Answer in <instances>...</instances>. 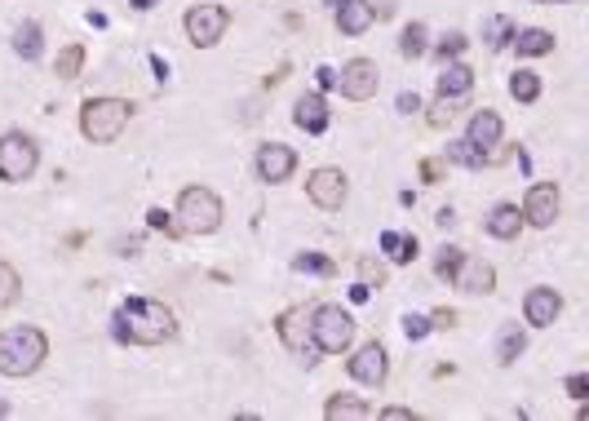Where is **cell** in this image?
<instances>
[{"instance_id":"9","label":"cell","mask_w":589,"mask_h":421,"mask_svg":"<svg viewBox=\"0 0 589 421\" xmlns=\"http://www.w3.org/2000/svg\"><path fill=\"white\" fill-rule=\"evenodd\" d=\"M337 89H341V98H350V102L377 98V89H381L377 63H372V58H350V63L337 71Z\"/></svg>"},{"instance_id":"4","label":"cell","mask_w":589,"mask_h":421,"mask_svg":"<svg viewBox=\"0 0 589 421\" xmlns=\"http://www.w3.org/2000/svg\"><path fill=\"white\" fill-rule=\"evenodd\" d=\"M310 342H315L319 355L350 351V342H355V315L341 311V306H333V302L310 306Z\"/></svg>"},{"instance_id":"36","label":"cell","mask_w":589,"mask_h":421,"mask_svg":"<svg viewBox=\"0 0 589 421\" xmlns=\"http://www.w3.org/2000/svg\"><path fill=\"white\" fill-rule=\"evenodd\" d=\"M465 45H470V40H465L461 32H448V36L439 40V45H434V54H439L443 63H448V58H461V54H465Z\"/></svg>"},{"instance_id":"25","label":"cell","mask_w":589,"mask_h":421,"mask_svg":"<svg viewBox=\"0 0 589 421\" xmlns=\"http://www.w3.org/2000/svg\"><path fill=\"white\" fill-rule=\"evenodd\" d=\"M461 262H465V249H457V244H443L439 253H434V275L439 280H457V271H461Z\"/></svg>"},{"instance_id":"11","label":"cell","mask_w":589,"mask_h":421,"mask_svg":"<svg viewBox=\"0 0 589 421\" xmlns=\"http://www.w3.org/2000/svg\"><path fill=\"white\" fill-rule=\"evenodd\" d=\"M306 195H310V204L315 209H324V213H333V209H341L346 204V195H350V182H346V173L341 169H315L306 178Z\"/></svg>"},{"instance_id":"19","label":"cell","mask_w":589,"mask_h":421,"mask_svg":"<svg viewBox=\"0 0 589 421\" xmlns=\"http://www.w3.org/2000/svg\"><path fill=\"white\" fill-rule=\"evenodd\" d=\"M483 227H488V235H496V240H519V231H523L519 204H496L488 218H483Z\"/></svg>"},{"instance_id":"34","label":"cell","mask_w":589,"mask_h":421,"mask_svg":"<svg viewBox=\"0 0 589 421\" xmlns=\"http://www.w3.org/2000/svg\"><path fill=\"white\" fill-rule=\"evenodd\" d=\"M457 102L461 98H439L430 107V129H448L452 125V116H457Z\"/></svg>"},{"instance_id":"33","label":"cell","mask_w":589,"mask_h":421,"mask_svg":"<svg viewBox=\"0 0 589 421\" xmlns=\"http://www.w3.org/2000/svg\"><path fill=\"white\" fill-rule=\"evenodd\" d=\"M18 289H23L18 271H14L9 262H0V306H14V302H18Z\"/></svg>"},{"instance_id":"47","label":"cell","mask_w":589,"mask_h":421,"mask_svg":"<svg viewBox=\"0 0 589 421\" xmlns=\"http://www.w3.org/2000/svg\"><path fill=\"white\" fill-rule=\"evenodd\" d=\"M554 5H558V0H554Z\"/></svg>"},{"instance_id":"2","label":"cell","mask_w":589,"mask_h":421,"mask_svg":"<svg viewBox=\"0 0 589 421\" xmlns=\"http://www.w3.org/2000/svg\"><path fill=\"white\" fill-rule=\"evenodd\" d=\"M49 359V337L36 324H14L0 333V377H31Z\"/></svg>"},{"instance_id":"31","label":"cell","mask_w":589,"mask_h":421,"mask_svg":"<svg viewBox=\"0 0 589 421\" xmlns=\"http://www.w3.org/2000/svg\"><path fill=\"white\" fill-rule=\"evenodd\" d=\"M514 32H519V27H514V18L496 14V18H488V32H483V40H488L492 49H505L514 40Z\"/></svg>"},{"instance_id":"35","label":"cell","mask_w":589,"mask_h":421,"mask_svg":"<svg viewBox=\"0 0 589 421\" xmlns=\"http://www.w3.org/2000/svg\"><path fill=\"white\" fill-rule=\"evenodd\" d=\"M359 284L381 289V284H386V266H381L377 258H359Z\"/></svg>"},{"instance_id":"17","label":"cell","mask_w":589,"mask_h":421,"mask_svg":"<svg viewBox=\"0 0 589 421\" xmlns=\"http://www.w3.org/2000/svg\"><path fill=\"white\" fill-rule=\"evenodd\" d=\"M328 5H337V32L341 36H364L372 27V18H377V9H372L368 0H328Z\"/></svg>"},{"instance_id":"13","label":"cell","mask_w":589,"mask_h":421,"mask_svg":"<svg viewBox=\"0 0 589 421\" xmlns=\"http://www.w3.org/2000/svg\"><path fill=\"white\" fill-rule=\"evenodd\" d=\"M390 373V359H386V346L381 342H368L359 346L355 359H350V377H355L359 386H381Z\"/></svg>"},{"instance_id":"15","label":"cell","mask_w":589,"mask_h":421,"mask_svg":"<svg viewBox=\"0 0 589 421\" xmlns=\"http://www.w3.org/2000/svg\"><path fill=\"white\" fill-rule=\"evenodd\" d=\"M558 315H563V297L554 289H527L523 297V320L532 328H550Z\"/></svg>"},{"instance_id":"8","label":"cell","mask_w":589,"mask_h":421,"mask_svg":"<svg viewBox=\"0 0 589 421\" xmlns=\"http://www.w3.org/2000/svg\"><path fill=\"white\" fill-rule=\"evenodd\" d=\"M523 227H536V231H550L563 213V195H558L554 182H532L523 195Z\"/></svg>"},{"instance_id":"39","label":"cell","mask_w":589,"mask_h":421,"mask_svg":"<svg viewBox=\"0 0 589 421\" xmlns=\"http://www.w3.org/2000/svg\"><path fill=\"white\" fill-rule=\"evenodd\" d=\"M443 169H448V160H421V182H439Z\"/></svg>"},{"instance_id":"40","label":"cell","mask_w":589,"mask_h":421,"mask_svg":"<svg viewBox=\"0 0 589 421\" xmlns=\"http://www.w3.org/2000/svg\"><path fill=\"white\" fill-rule=\"evenodd\" d=\"M567 395H572V399H585V395H589V377H585V373H572V377H567Z\"/></svg>"},{"instance_id":"21","label":"cell","mask_w":589,"mask_h":421,"mask_svg":"<svg viewBox=\"0 0 589 421\" xmlns=\"http://www.w3.org/2000/svg\"><path fill=\"white\" fill-rule=\"evenodd\" d=\"M514 45H519L523 58H545V54H554V32H545V27H523V32H514Z\"/></svg>"},{"instance_id":"24","label":"cell","mask_w":589,"mask_h":421,"mask_svg":"<svg viewBox=\"0 0 589 421\" xmlns=\"http://www.w3.org/2000/svg\"><path fill=\"white\" fill-rule=\"evenodd\" d=\"M523 346H527V333L519 324H505L501 328V342H496V359H501V364H514V359L523 355Z\"/></svg>"},{"instance_id":"7","label":"cell","mask_w":589,"mask_h":421,"mask_svg":"<svg viewBox=\"0 0 589 421\" xmlns=\"http://www.w3.org/2000/svg\"><path fill=\"white\" fill-rule=\"evenodd\" d=\"M186 27V40H191L195 49H213L217 40L226 36V27H231V9L226 5H213V0H204V5H191L182 18Z\"/></svg>"},{"instance_id":"27","label":"cell","mask_w":589,"mask_h":421,"mask_svg":"<svg viewBox=\"0 0 589 421\" xmlns=\"http://www.w3.org/2000/svg\"><path fill=\"white\" fill-rule=\"evenodd\" d=\"M510 98L514 102H536L541 98V76H536V71H514L510 76Z\"/></svg>"},{"instance_id":"12","label":"cell","mask_w":589,"mask_h":421,"mask_svg":"<svg viewBox=\"0 0 589 421\" xmlns=\"http://www.w3.org/2000/svg\"><path fill=\"white\" fill-rule=\"evenodd\" d=\"M253 169H257V178L271 182V187L275 182H288L297 173V151L284 147V142H266V147H257Z\"/></svg>"},{"instance_id":"28","label":"cell","mask_w":589,"mask_h":421,"mask_svg":"<svg viewBox=\"0 0 589 421\" xmlns=\"http://www.w3.org/2000/svg\"><path fill=\"white\" fill-rule=\"evenodd\" d=\"M80 67H85V45H67V49L58 54V63H54L58 80H76Z\"/></svg>"},{"instance_id":"1","label":"cell","mask_w":589,"mask_h":421,"mask_svg":"<svg viewBox=\"0 0 589 421\" xmlns=\"http://www.w3.org/2000/svg\"><path fill=\"white\" fill-rule=\"evenodd\" d=\"M116 337L133 346H164L178 337V315L155 297H129L116 311Z\"/></svg>"},{"instance_id":"44","label":"cell","mask_w":589,"mask_h":421,"mask_svg":"<svg viewBox=\"0 0 589 421\" xmlns=\"http://www.w3.org/2000/svg\"><path fill=\"white\" fill-rule=\"evenodd\" d=\"M421 102H417V94H399V111H417Z\"/></svg>"},{"instance_id":"29","label":"cell","mask_w":589,"mask_h":421,"mask_svg":"<svg viewBox=\"0 0 589 421\" xmlns=\"http://www.w3.org/2000/svg\"><path fill=\"white\" fill-rule=\"evenodd\" d=\"M147 227H151V231H160V235H169V240L186 235V231H182V222H178V213L160 209V204H155V209H147Z\"/></svg>"},{"instance_id":"45","label":"cell","mask_w":589,"mask_h":421,"mask_svg":"<svg viewBox=\"0 0 589 421\" xmlns=\"http://www.w3.org/2000/svg\"><path fill=\"white\" fill-rule=\"evenodd\" d=\"M155 5V0H133V9H151Z\"/></svg>"},{"instance_id":"46","label":"cell","mask_w":589,"mask_h":421,"mask_svg":"<svg viewBox=\"0 0 589 421\" xmlns=\"http://www.w3.org/2000/svg\"><path fill=\"white\" fill-rule=\"evenodd\" d=\"M0 417H9V404H0Z\"/></svg>"},{"instance_id":"43","label":"cell","mask_w":589,"mask_h":421,"mask_svg":"<svg viewBox=\"0 0 589 421\" xmlns=\"http://www.w3.org/2000/svg\"><path fill=\"white\" fill-rule=\"evenodd\" d=\"M381 417H386V421H408L412 413H408V408H381Z\"/></svg>"},{"instance_id":"32","label":"cell","mask_w":589,"mask_h":421,"mask_svg":"<svg viewBox=\"0 0 589 421\" xmlns=\"http://www.w3.org/2000/svg\"><path fill=\"white\" fill-rule=\"evenodd\" d=\"M293 271H306V275H337V262L333 258H324V253H297L293 258Z\"/></svg>"},{"instance_id":"10","label":"cell","mask_w":589,"mask_h":421,"mask_svg":"<svg viewBox=\"0 0 589 421\" xmlns=\"http://www.w3.org/2000/svg\"><path fill=\"white\" fill-rule=\"evenodd\" d=\"M275 333H279V342H284V351L306 355V364H315V359H319L315 342H310V311H306V306H288V311L279 315Z\"/></svg>"},{"instance_id":"3","label":"cell","mask_w":589,"mask_h":421,"mask_svg":"<svg viewBox=\"0 0 589 421\" xmlns=\"http://www.w3.org/2000/svg\"><path fill=\"white\" fill-rule=\"evenodd\" d=\"M133 120V102L129 98H89L80 107V133L89 142H116Z\"/></svg>"},{"instance_id":"41","label":"cell","mask_w":589,"mask_h":421,"mask_svg":"<svg viewBox=\"0 0 589 421\" xmlns=\"http://www.w3.org/2000/svg\"><path fill=\"white\" fill-rule=\"evenodd\" d=\"M457 324V311H434L430 315V328H452Z\"/></svg>"},{"instance_id":"20","label":"cell","mask_w":589,"mask_h":421,"mask_svg":"<svg viewBox=\"0 0 589 421\" xmlns=\"http://www.w3.org/2000/svg\"><path fill=\"white\" fill-rule=\"evenodd\" d=\"M474 89V71L465 63H443L439 71V98H465Z\"/></svg>"},{"instance_id":"22","label":"cell","mask_w":589,"mask_h":421,"mask_svg":"<svg viewBox=\"0 0 589 421\" xmlns=\"http://www.w3.org/2000/svg\"><path fill=\"white\" fill-rule=\"evenodd\" d=\"M324 417L328 421H359V417H372V408L364 404V399H355V395H333L324 404Z\"/></svg>"},{"instance_id":"26","label":"cell","mask_w":589,"mask_h":421,"mask_svg":"<svg viewBox=\"0 0 589 421\" xmlns=\"http://www.w3.org/2000/svg\"><path fill=\"white\" fill-rule=\"evenodd\" d=\"M426 36H430L426 23H408V27H403V36H399V54H403V58H421V54L430 49Z\"/></svg>"},{"instance_id":"30","label":"cell","mask_w":589,"mask_h":421,"mask_svg":"<svg viewBox=\"0 0 589 421\" xmlns=\"http://www.w3.org/2000/svg\"><path fill=\"white\" fill-rule=\"evenodd\" d=\"M14 49L27 58V63H31V58H40V23H31V18H27V23L14 32Z\"/></svg>"},{"instance_id":"37","label":"cell","mask_w":589,"mask_h":421,"mask_svg":"<svg viewBox=\"0 0 589 421\" xmlns=\"http://www.w3.org/2000/svg\"><path fill=\"white\" fill-rule=\"evenodd\" d=\"M448 156H452V160H461V164H470V169H483V164H488V160H483V151H474L465 138H461V142H452Z\"/></svg>"},{"instance_id":"16","label":"cell","mask_w":589,"mask_h":421,"mask_svg":"<svg viewBox=\"0 0 589 421\" xmlns=\"http://www.w3.org/2000/svg\"><path fill=\"white\" fill-rule=\"evenodd\" d=\"M452 284H457L461 293H470V297H488V293H496V266L483 262V258H465Z\"/></svg>"},{"instance_id":"5","label":"cell","mask_w":589,"mask_h":421,"mask_svg":"<svg viewBox=\"0 0 589 421\" xmlns=\"http://www.w3.org/2000/svg\"><path fill=\"white\" fill-rule=\"evenodd\" d=\"M222 200H217V191L209 187H186L178 195V222L186 235H213L222 227Z\"/></svg>"},{"instance_id":"14","label":"cell","mask_w":589,"mask_h":421,"mask_svg":"<svg viewBox=\"0 0 589 421\" xmlns=\"http://www.w3.org/2000/svg\"><path fill=\"white\" fill-rule=\"evenodd\" d=\"M501 111H492V107H483V111H474L470 116V125H465V142H470L474 151H483V160H488V151L492 147H501Z\"/></svg>"},{"instance_id":"23","label":"cell","mask_w":589,"mask_h":421,"mask_svg":"<svg viewBox=\"0 0 589 421\" xmlns=\"http://www.w3.org/2000/svg\"><path fill=\"white\" fill-rule=\"evenodd\" d=\"M381 249L390 253V262H399V266H408V262H417V235H399V231H386L381 235Z\"/></svg>"},{"instance_id":"18","label":"cell","mask_w":589,"mask_h":421,"mask_svg":"<svg viewBox=\"0 0 589 421\" xmlns=\"http://www.w3.org/2000/svg\"><path fill=\"white\" fill-rule=\"evenodd\" d=\"M293 120H297V129H306V133H324L328 120H333L328 98L324 94H302L297 98V107H293Z\"/></svg>"},{"instance_id":"42","label":"cell","mask_w":589,"mask_h":421,"mask_svg":"<svg viewBox=\"0 0 589 421\" xmlns=\"http://www.w3.org/2000/svg\"><path fill=\"white\" fill-rule=\"evenodd\" d=\"M315 76H319V89H333V85H337V71H333V67H319Z\"/></svg>"},{"instance_id":"6","label":"cell","mask_w":589,"mask_h":421,"mask_svg":"<svg viewBox=\"0 0 589 421\" xmlns=\"http://www.w3.org/2000/svg\"><path fill=\"white\" fill-rule=\"evenodd\" d=\"M40 164V147L36 138L23 129L0 133V182H27Z\"/></svg>"},{"instance_id":"38","label":"cell","mask_w":589,"mask_h":421,"mask_svg":"<svg viewBox=\"0 0 589 421\" xmlns=\"http://www.w3.org/2000/svg\"><path fill=\"white\" fill-rule=\"evenodd\" d=\"M403 333H408V342H421V337L430 333V320L426 315H408V320H403Z\"/></svg>"}]
</instances>
